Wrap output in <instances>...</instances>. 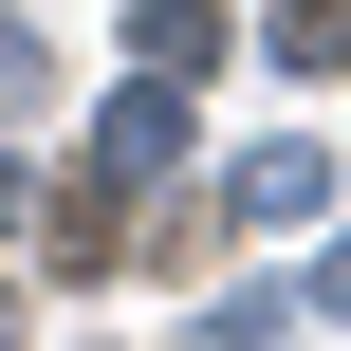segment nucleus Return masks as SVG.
<instances>
[{
    "instance_id": "obj_1",
    "label": "nucleus",
    "mask_w": 351,
    "mask_h": 351,
    "mask_svg": "<svg viewBox=\"0 0 351 351\" xmlns=\"http://www.w3.org/2000/svg\"><path fill=\"white\" fill-rule=\"evenodd\" d=\"M204 56H222V0H148L130 19V74H204Z\"/></svg>"
},
{
    "instance_id": "obj_2",
    "label": "nucleus",
    "mask_w": 351,
    "mask_h": 351,
    "mask_svg": "<svg viewBox=\"0 0 351 351\" xmlns=\"http://www.w3.org/2000/svg\"><path fill=\"white\" fill-rule=\"evenodd\" d=\"M241 204H259V222H315V204H333V167H315V148H259V167H241Z\"/></svg>"
},
{
    "instance_id": "obj_3",
    "label": "nucleus",
    "mask_w": 351,
    "mask_h": 351,
    "mask_svg": "<svg viewBox=\"0 0 351 351\" xmlns=\"http://www.w3.org/2000/svg\"><path fill=\"white\" fill-rule=\"evenodd\" d=\"M278 56H296V74H333V56H351V0H278Z\"/></svg>"
},
{
    "instance_id": "obj_4",
    "label": "nucleus",
    "mask_w": 351,
    "mask_h": 351,
    "mask_svg": "<svg viewBox=\"0 0 351 351\" xmlns=\"http://www.w3.org/2000/svg\"><path fill=\"white\" fill-rule=\"evenodd\" d=\"M37 93H56V56H37V37H19V19H0V130H19V111H37Z\"/></svg>"
},
{
    "instance_id": "obj_5",
    "label": "nucleus",
    "mask_w": 351,
    "mask_h": 351,
    "mask_svg": "<svg viewBox=\"0 0 351 351\" xmlns=\"http://www.w3.org/2000/svg\"><path fill=\"white\" fill-rule=\"evenodd\" d=\"M315 296H333V315H351V241H333V278H315Z\"/></svg>"
}]
</instances>
